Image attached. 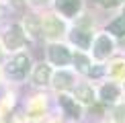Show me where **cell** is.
I'll return each instance as SVG.
<instances>
[{"label": "cell", "instance_id": "1", "mask_svg": "<svg viewBox=\"0 0 125 123\" xmlns=\"http://www.w3.org/2000/svg\"><path fill=\"white\" fill-rule=\"evenodd\" d=\"M31 70V58L27 53H17L6 64V76L12 80H25Z\"/></svg>", "mask_w": 125, "mask_h": 123}, {"label": "cell", "instance_id": "2", "mask_svg": "<svg viewBox=\"0 0 125 123\" xmlns=\"http://www.w3.org/2000/svg\"><path fill=\"white\" fill-rule=\"evenodd\" d=\"M68 39H70V43L76 45L80 51H86V49H90L94 35H92V29L84 27V25H76V27H72L68 31Z\"/></svg>", "mask_w": 125, "mask_h": 123}, {"label": "cell", "instance_id": "3", "mask_svg": "<svg viewBox=\"0 0 125 123\" xmlns=\"http://www.w3.org/2000/svg\"><path fill=\"white\" fill-rule=\"evenodd\" d=\"M90 47H92V55H94L98 62H103V60H107L109 55H113V51H115V39L109 33H101V35H96V37L92 39Z\"/></svg>", "mask_w": 125, "mask_h": 123}, {"label": "cell", "instance_id": "4", "mask_svg": "<svg viewBox=\"0 0 125 123\" xmlns=\"http://www.w3.org/2000/svg\"><path fill=\"white\" fill-rule=\"evenodd\" d=\"M53 10L62 19L72 20L84 10V0H53Z\"/></svg>", "mask_w": 125, "mask_h": 123}, {"label": "cell", "instance_id": "5", "mask_svg": "<svg viewBox=\"0 0 125 123\" xmlns=\"http://www.w3.org/2000/svg\"><path fill=\"white\" fill-rule=\"evenodd\" d=\"M47 60H49V64H51V66L66 68V66L72 62V51L68 49V45L53 41V43L47 47Z\"/></svg>", "mask_w": 125, "mask_h": 123}, {"label": "cell", "instance_id": "6", "mask_svg": "<svg viewBox=\"0 0 125 123\" xmlns=\"http://www.w3.org/2000/svg\"><path fill=\"white\" fill-rule=\"evenodd\" d=\"M25 41H27V35H25V31H23V25L14 23V25H10V29L4 33L2 45H4V49H8V51H17V49H21L25 45Z\"/></svg>", "mask_w": 125, "mask_h": 123}, {"label": "cell", "instance_id": "7", "mask_svg": "<svg viewBox=\"0 0 125 123\" xmlns=\"http://www.w3.org/2000/svg\"><path fill=\"white\" fill-rule=\"evenodd\" d=\"M62 33H66V27H64V20L58 14H45V17H41V35H45L49 39H58Z\"/></svg>", "mask_w": 125, "mask_h": 123}, {"label": "cell", "instance_id": "8", "mask_svg": "<svg viewBox=\"0 0 125 123\" xmlns=\"http://www.w3.org/2000/svg\"><path fill=\"white\" fill-rule=\"evenodd\" d=\"M51 82L58 90H66V88H72L74 86V74L68 72L66 68H60L55 74H51Z\"/></svg>", "mask_w": 125, "mask_h": 123}, {"label": "cell", "instance_id": "9", "mask_svg": "<svg viewBox=\"0 0 125 123\" xmlns=\"http://www.w3.org/2000/svg\"><path fill=\"white\" fill-rule=\"evenodd\" d=\"M60 105H62V109L66 111V115L72 117V119H78V117L82 115L80 105H78L72 96H68V94H60Z\"/></svg>", "mask_w": 125, "mask_h": 123}, {"label": "cell", "instance_id": "10", "mask_svg": "<svg viewBox=\"0 0 125 123\" xmlns=\"http://www.w3.org/2000/svg\"><path fill=\"white\" fill-rule=\"evenodd\" d=\"M105 33H109L113 39H121V37H123V35H125V17H123V14L115 17L113 20H109Z\"/></svg>", "mask_w": 125, "mask_h": 123}, {"label": "cell", "instance_id": "11", "mask_svg": "<svg viewBox=\"0 0 125 123\" xmlns=\"http://www.w3.org/2000/svg\"><path fill=\"white\" fill-rule=\"evenodd\" d=\"M33 82L37 86H43V84H47V82H51V68L47 64L35 66V70H33Z\"/></svg>", "mask_w": 125, "mask_h": 123}, {"label": "cell", "instance_id": "12", "mask_svg": "<svg viewBox=\"0 0 125 123\" xmlns=\"http://www.w3.org/2000/svg\"><path fill=\"white\" fill-rule=\"evenodd\" d=\"M72 62H74L76 72H80V74H88V70H90V66H92V60L88 58L84 51H76V53H72Z\"/></svg>", "mask_w": 125, "mask_h": 123}, {"label": "cell", "instance_id": "13", "mask_svg": "<svg viewBox=\"0 0 125 123\" xmlns=\"http://www.w3.org/2000/svg\"><path fill=\"white\" fill-rule=\"evenodd\" d=\"M119 92H121V88H119L117 84H113V82H109V84H103L101 90H98V96H101L103 102H113L119 99Z\"/></svg>", "mask_w": 125, "mask_h": 123}, {"label": "cell", "instance_id": "14", "mask_svg": "<svg viewBox=\"0 0 125 123\" xmlns=\"http://www.w3.org/2000/svg\"><path fill=\"white\" fill-rule=\"evenodd\" d=\"M74 96L80 102H84V105H92V102H94V90L88 84H78L74 88Z\"/></svg>", "mask_w": 125, "mask_h": 123}, {"label": "cell", "instance_id": "15", "mask_svg": "<svg viewBox=\"0 0 125 123\" xmlns=\"http://www.w3.org/2000/svg\"><path fill=\"white\" fill-rule=\"evenodd\" d=\"M25 35H31V37H39L41 35V17H37V14H31V17H27V20H25Z\"/></svg>", "mask_w": 125, "mask_h": 123}, {"label": "cell", "instance_id": "16", "mask_svg": "<svg viewBox=\"0 0 125 123\" xmlns=\"http://www.w3.org/2000/svg\"><path fill=\"white\" fill-rule=\"evenodd\" d=\"M105 74H107L105 66H103V64H94V66H90V70H88L86 76H90V78H103Z\"/></svg>", "mask_w": 125, "mask_h": 123}, {"label": "cell", "instance_id": "17", "mask_svg": "<svg viewBox=\"0 0 125 123\" xmlns=\"http://www.w3.org/2000/svg\"><path fill=\"white\" fill-rule=\"evenodd\" d=\"M98 4H101L103 8H109V10H113V8H119V6H123L125 4V0H96Z\"/></svg>", "mask_w": 125, "mask_h": 123}, {"label": "cell", "instance_id": "18", "mask_svg": "<svg viewBox=\"0 0 125 123\" xmlns=\"http://www.w3.org/2000/svg\"><path fill=\"white\" fill-rule=\"evenodd\" d=\"M115 121L117 123H125V105H121V107L115 109Z\"/></svg>", "mask_w": 125, "mask_h": 123}, {"label": "cell", "instance_id": "19", "mask_svg": "<svg viewBox=\"0 0 125 123\" xmlns=\"http://www.w3.org/2000/svg\"><path fill=\"white\" fill-rule=\"evenodd\" d=\"M31 4H35V6H39V4H45V2H49V0H29Z\"/></svg>", "mask_w": 125, "mask_h": 123}, {"label": "cell", "instance_id": "20", "mask_svg": "<svg viewBox=\"0 0 125 123\" xmlns=\"http://www.w3.org/2000/svg\"><path fill=\"white\" fill-rule=\"evenodd\" d=\"M119 41H121V45H123V47H125V35H123V37L119 39Z\"/></svg>", "mask_w": 125, "mask_h": 123}, {"label": "cell", "instance_id": "21", "mask_svg": "<svg viewBox=\"0 0 125 123\" xmlns=\"http://www.w3.org/2000/svg\"><path fill=\"white\" fill-rule=\"evenodd\" d=\"M121 14H123V17H125V4H123V6H121Z\"/></svg>", "mask_w": 125, "mask_h": 123}, {"label": "cell", "instance_id": "22", "mask_svg": "<svg viewBox=\"0 0 125 123\" xmlns=\"http://www.w3.org/2000/svg\"><path fill=\"white\" fill-rule=\"evenodd\" d=\"M2 12H4V6H2V4H0V17H2Z\"/></svg>", "mask_w": 125, "mask_h": 123}, {"label": "cell", "instance_id": "23", "mask_svg": "<svg viewBox=\"0 0 125 123\" xmlns=\"http://www.w3.org/2000/svg\"><path fill=\"white\" fill-rule=\"evenodd\" d=\"M123 90H125V84H123Z\"/></svg>", "mask_w": 125, "mask_h": 123}, {"label": "cell", "instance_id": "24", "mask_svg": "<svg viewBox=\"0 0 125 123\" xmlns=\"http://www.w3.org/2000/svg\"><path fill=\"white\" fill-rule=\"evenodd\" d=\"M0 53H2V51H0Z\"/></svg>", "mask_w": 125, "mask_h": 123}]
</instances>
